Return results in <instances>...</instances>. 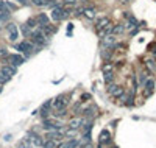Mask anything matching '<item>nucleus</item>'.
Listing matches in <instances>:
<instances>
[{"label":"nucleus","instance_id":"43","mask_svg":"<svg viewBox=\"0 0 156 148\" xmlns=\"http://www.w3.org/2000/svg\"><path fill=\"white\" fill-rule=\"evenodd\" d=\"M0 92H2V87H0Z\"/></svg>","mask_w":156,"mask_h":148},{"label":"nucleus","instance_id":"25","mask_svg":"<svg viewBox=\"0 0 156 148\" xmlns=\"http://www.w3.org/2000/svg\"><path fill=\"white\" fill-rule=\"evenodd\" d=\"M112 78H114V75L111 73V72H105V81L106 83H111Z\"/></svg>","mask_w":156,"mask_h":148},{"label":"nucleus","instance_id":"14","mask_svg":"<svg viewBox=\"0 0 156 148\" xmlns=\"http://www.w3.org/2000/svg\"><path fill=\"white\" fill-rule=\"evenodd\" d=\"M0 14H5V16H10L11 14V10L8 8L6 2H0Z\"/></svg>","mask_w":156,"mask_h":148},{"label":"nucleus","instance_id":"22","mask_svg":"<svg viewBox=\"0 0 156 148\" xmlns=\"http://www.w3.org/2000/svg\"><path fill=\"white\" fill-rule=\"evenodd\" d=\"M17 148H31V145H30V140L25 137L24 140H22V142L17 143Z\"/></svg>","mask_w":156,"mask_h":148},{"label":"nucleus","instance_id":"20","mask_svg":"<svg viewBox=\"0 0 156 148\" xmlns=\"http://www.w3.org/2000/svg\"><path fill=\"white\" fill-rule=\"evenodd\" d=\"M123 30H125L123 25H116V26H112L111 35H120V33H123Z\"/></svg>","mask_w":156,"mask_h":148},{"label":"nucleus","instance_id":"7","mask_svg":"<svg viewBox=\"0 0 156 148\" xmlns=\"http://www.w3.org/2000/svg\"><path fill=\"white\" fill-rule=\"evenodd\" d=\"M102 41H103V47H106V48L114 47V44H116V37H114V35H106L105 37H102Z\"/></svg>","mask_w":156,"mask_h":148},{"label":"nucleus","instance_id":"10","mask_svg":"<svg viewBox=\"0 0 156 148\" xmlns=\"http://www.w3.org/2000/svg\"><path fill=\"white\" fill-rule=\"evenodd\" d=\"M47 139H48V140H61V139H63V132L58 131V130L48 131V132H47Z\"/></svg>","mask_w":156,"mask_h":148},{"label":"nucleus","instance_id":"4","mask_svg":"<svg viewBox=\"0 0 156 148\" xmlns=\"http://www.w3.org/2000/svg\"><path fill=\"white\" fill-rule=\"evenodd\" d=\"M108 90H109V94H111L112 97H116V98H122V97H123V89H122L120 86H114V84H111Z\"/></svg>","mask_w":156,"mask_h":148},{"label":"nucleus","instance_id":"39","mask_svg":"<svg viewBox=\"0 0 156 148\" xmlns=\"http://www.w3.org/2000/svg\"><path fill=\"white\" fill-rule=\"evenodd\" d=\"M0 56H6V48H2V47H0Z\"/></svg>","mask_w":156,"mask_h":148},{"label":"nucleus","instance_id":"38","mask_svg":"<svg viewBox=\"0 0 156 148\" xmlns=\"http://www.w3.org/2000/svg\"><path fill=\"white\" fill-rule=\"evenodd\" d=\"M111 69H112L111 64H106V66L103 67V72H111Z\"/></svg>","mask_w":156,"mask_h":148},{"label":"nucleus","instance_id":"18","mask_svg":"<svg viewBox=\"0 0 156 148\" xmlns=\"http://www.w3.org/2000/svg\"><path fill=\"white\" fill-rule=\"evenodd\" d=\"M106 142H109V132L106 130H103L102 134H100V143L103 145V143H106Z\"/></svg>","mask_w":156,"mask_h":148},{"label":"nucleus","instance_id":"2","mask_svg":"<svg viewBox=\"0 0 156 148\" xmlns=\"http://www.w3.org/2000/svg\"><path fill=\"white\" fill-rule=\"evenodd\" d=\"M30 37H31V42L35 45H44L45 41H47V37H45V35L41 30H36V31H33L31 35H30Z\"/></svg>","mask_w":156,"mask_h":148},{"label":"nucleus","instance_id":"12","mask_svg":"<svg viewBox=\"0 0 156 148\" xmlns=\"http://www.w3.org/2000/svg\"><path fill=\"white\" fill-rule=\"evenodd\" d=\"M144 87H145L147 95H150V94L153 92V89H155V81H153V79H147V81L144 83Z\"/></svg>","mask_w":156,"mask_h":148},{"label":"nucleus","instance_id":"15","mask_svg":"<svg viewBox=\"0 0 156 148\" xmlns=\"http://www.w3.org/2000/svg\"><path fill=\"white\" fill-rule=\"evenodd\" d=\"M81 123H83V120H81V119H74V120H70L69 128H70V130H77V128L81 126Z\"/></svg>","mask_w":156,"mask_h":148},{"label":"nucleus","instance_id":"9","mask_svg":"<svg viewBox=\"0 0 156 148\" xmlns=\"http://www.w3.org/2000/svg\"><path fill=\"white\" fill-rule=\"evenodd\" d=\"M78 147H80V140H77V139H70L59 145V148H78Z\"/></svg>","mask_w":156,"mask_h":148},{"label":"nucleus","instance_id":"17","mask_svg":"<svg viewBox=\"0 0 156 148\" xmlns=\"http://www.w3.org/2000/svg\"><path fill=\"white\" fill-rule=\"evenodd\" d=\"M37 25H41V26L48 25V17L45 16V14H39V17H37Z\"/></svg>","mask_w":156,"mask_h":148},{"label":"nucleus","instance_id":"33","mask_svg":"<svg viewBox=\"0 0 156 148\" xmlns=\"http://www.w3.org/2000/svg\"><path fill=\"white\" fill-rule=\"evenodd\" d=\"M6 5H8V8L13 11V10H17V5L16 3H13V2H6Z\"/></svg>","mask_w":156,"mask_h":148},{"label":"nucleus","instance_id":"8","mask_svg":"<svg viewBox=\"0 0 156 148\" xmlns=\"http://www.w3.org/2000/svg\"><path fill=\"white\" fill-rule=\"evenodd\" d=\"M52 103H53L52 100H47V101H45V103L42 105V108L39 109V114H41V117H42V119H45V117L48 115V112H50V111H48V109H50Z\"/></svg>","mask_w":156,"mask_h":148},{"label":"nucleus","instance_id":"30","mask_svg":"<svg viewBox=\"0 0 156 148\" xmlns=\"http://www.w3.org/2000/svg\"><path fill=\"white\" fill-rule=\"evenodd\" d=\"M8 19H10V16H5V14H0V25H2V24H5V22H8Z\"/></svg>","mask_w":156,"mask_h":148},{"label":"nucleus","instance_id":"3","mask_svg":"<svg viewBox=\"0 0 156 148\" xmlns=\"http://www.w3.org/2000/svg\"><path fill=\"white\" fill-rule=\"evenodd\" d=\"M67 103H69V101H67V98L64 97V95H59V97H56L55 100H53V108L55 109H64L67 106Z\"/></svg>","mask_w":156,"mask_h":148},{"label":"nucleus","instance_id":"13","mask_svg":"<svg viewBox=\"0 0 156 148\" xmlns=\"http://www.w3.org/2000/svg\"><path fill=\"white\" fill-rule=\"evenodd\" d=\"M111 31H112V25L109 24V25H106L103 28L98 30V35H100V37H105L106 35H111Z\"/></svg>","mask_w":156,"mask_h":148},{"label":"nucleus","instance_id":"5","mask_svg":"<svg viewBox=\"0 0 156 148\" xmlns=\"http://www.w3.org/2000/svg\"><path fill=\"white\" fill-rule=\"evenodd\" d=\"M0 73H3L6 78H11V77L16 75V67H13V66H2Z\"/></svg>","mask_w":156,"mask_h":148},{"label":"nucleus","instance_id":"41","mask_svg":"<svg viewBox=\"0 0 156 148\" xmlns=\"http://www.w3.org/2000/svg\"><path fill=\"white\" fill-rule=\"evenodd\" d=\"M83 148H92V147H91V145H84V147H83Z\"/></svg>","mask_w":156,"mask_h":148},{"label":"nucleus","instance_id":"42","mask_svg":"<svg viewBox=\"0 0 156 148\" xmlns=\"http://www.w3.org/2000/svg\"><path fill=\"white\" fill-rule=\"evenodd\" d=\"M122 2H130V0H122Z\"/></svg>","mask_w":156,"mask_h":148},{"label":"nucleus","instance_id":"28","mask_svg":"<svg viewBox=\"0 0 156 148\" xmlns=\"http://www.w3.org/2000/svg\"><path fill=\"white\" fill-rule=\"evenodd\" d=\"M31 2L36 6H45V0H31Z\"/></svg>","mask_w":156,"mask_h":148},{"label":"nucleus","instance_id":"29","mask_svg":"<svg viewBox=\"0 0 156 148\" xmlns=\"http://www.w3.org/2000/svg\"><path fill=\"white\" fill-rule=\"evenodd\" d=\"M63 2H64V5L74 6V5H77V2H78V0H63Z\"/></svg>","mask_w":156,"mask_h":148},{"label":"nucleus","instance_id":"11","mask_svg":"<svg viewBox=\"0 0 156 148\" xmlns=\"http://www.w3.org/2000/svg\"><path fill=\"white\" fill-rule=\"evenodd\" d=\"M52 19L53 20H61V19H63V10L58 8V6L53 8L52 10Z\"/></svg>","mask_w":156,"mask_h":148},{"label":"nucleus","instance_id":"34","mask_svg":"<svg viewBox=\"0 0 156 148\" xmlns=\"http://www.w3.org/2000/svg\"><path fill=\"white\" fill-rule=\"evenodd\" d=\"M139 79H140V84H144V83L147 81V73H140V77H139Z\"/></svg>","mask_w":156,"mask_h":148},{"label":"nucleus","instance_id":"16","mask_svg":"<svg viewBox=\"0 0 156 148\" xmlns=\"http://www.w3.org/2000/svg\"><path fill=\"white\" fill-rule=\"evenodd\" d=\"M109 24H111V22H109L108 17H102V19H98V20H97V28L100 30V28H103V26L109 25Z\"/></svg>","mask_w":156,"mask_h":148},{"label":"nucleus","instance_id":"1","mask_svg":"<svg viewBox=\"0 0 156 148\" xmlns=\"http://www.w3.org/2000/svg\"><path fill=\"white\" fill-rule=\"evenodd\" d=\"M35 48H36L35 44H33V42H27V41H24V42H20V44H16V50L25 53L27 56H28L30 53L35 52Z\"/></svg>","mask_w":156,"mask_h":148},{"label":"nucleus","instance_id":"27","mask_svg":"<svg viewBox=\"0 0 156 148\" xmlns=\"http://www.w3.org/2000/svg\"><path fill=\"white\" fill-rule=\"evenodd\" d=\"M22 33H24L25 36H30V35H31V30H30L27 25H24V26H22Z\"/></svg>","mask_w":156,"mask_h":148},{"label":"nucleus","instance_id":"40","mask_svg":"<svg viewBox=\"0 0 156 148\" xmlns=\"http://www.w3.org/2000/svg\"><path fill=\"white\" fill-rule=\"evenodd\" d=\"M17 2L20 3V5H28V3H30L28 0H17Z\"/></svg>","mask_w":156,"mask_h":148},{"label":"nucleus","instance_id":"23","mask_svg":"<svg viewBox=\"0 0 156 148\" xmlns=\"http://www.w3.org/2000/svg\"><path fill=\"white\" fill-rule=\"evenodd\" d=\"M42 147L44 148H55V140H45V142L42 143Z\"/></svg>","mask_w":156,"mask_h":148},{"label":"nucleus","instance_id":"26","mask_svg":"<svg viewBox=\"0 0 156 148\" xmlns=\"http://www.w3.org/2000/svg\"><path fill=\"white\" fill-rule=\"evenodd\" d=\"M147 66H148V69H150V70H155V69H156V62L153 61V59H148V61H147Z\"/></svg>","mask_w":156,"mask_h":148},{"label":"nucleus","instance_id":"36","mask_svg":"<svg viewBox=\"0 0 156 148\" xmlns=\"http://www.w3.org/2000/svg\"><path fill=\"white\" fill-rule=\"evenodd\" d=\"M102 56H103L105 59H109L111 58V52H102Z\"/></svg>","mask_w":156,"mask_h":148},{"label":"nucleus","instance_id":"6","mask_svg":"<svg viewBox=\"0 0 156 148\" xmlns=\"http://www.w3.org/2000/svg\"><path fill=\"white\" fill-rule=\"evenodd\" d=\"M8 59L11 61V64H13V67H17V66L25 62V58L20 55H11V56H8Z\"/></svg>","mask_w":156,"mask_h":148},{"label":"nucleus","instance_id":"35","mask_svg":"<svg viewBox=\"0 0 156 148\" xmlns=\"http://www.w3.org/2000/svg\"><path fill=\"white\" fill-rule=\"evenodd\" d=\"M6 28H8V31H16L17 26L14 25V24H8V26H6Z\"/></svg>","mask_w":156,"mask_h":148},{"label":"nucleus","instance_id":"19","mask_svg":"<svg viewBox=\"0 0 156 148\" xmlns=\"http://www.w3.org/2000/svg\"><path fill=\"white\" fill-rule=\"evenodd\" d=\"M83 13L86 14V17H89V19H94L95 17V10L94 8H84V11Z\"/></svg>","mask_w":156,"mask_h":148},{"label":"nucleus","instance_id":"31","mask_svg":"<svg viewBox=\"0 0 156 148\" xmlns=\"http://www.w3.org/2000/svg\"><path fill=\"white\" fill-rule=\"evenodd\" d=\"M66 108H64V109H58V112H56V117H64V115H66Z\"/></svg>","mask_w":156,"mask_h":148},{"label":"nucleus","instance_id":"21","mask_svg":"<svg viewBox=\"0 0 156 148\" xmlns=\"http://www.w3.org/2000/svg\"><path fill=\"white\" fill-rule=\"evenodd\" d=\"M27 26H28L30 30L31 28H35V26L37 25V19H35V17H31V19H28V20H27V24H25Z\"/></svg>","mask_w":156,"mask_h":148},{"label":"nucleus","instance_id":"37","mask_svg":"<svg viewBox=\"0 0 156 148\" xmlns=\"http://www.w3.org/2000/svg\"><path fill=\"white\" fill-rule=\"evenodd\" d=\"M81 100H83V101L91 100V95H89V94H83V95H81Z\"/></svg>","mask_w":156,"mask_h":148},{"label":"nucleus","instance_id":"24","mask_svg":"<svg viewBox=\"0 0 156 148\" xmlns=\"http://www.w3.org/2000/svg\"><path fill=\"white\" fill-rule=\"evenodd\" d=\"M17 37H19L17 30H16V31H10V37H8L10 41H13V42H14V41H17Z\"/></svg>","mask_w":156,"mask_h":148},{"label":"nucleus","instance_id":"32","mask_svg":"<svg viewBox=\"0 0 156 148\" xmlns=\"http://www.w3.org/2000/svg\"><path fill=\"white\" fill-rule=\"evenodd\" d=\"M8 79H10V78H6L3 73H0V84H5V83H8Z\"/></svg>","mask_w":156,"mask_h":148}]
</instances>
